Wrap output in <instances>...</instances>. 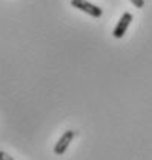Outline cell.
Wrapping results in <instances>:
<instances>
[{"instance_id": "7a4b0ae2", "label": "cell", "mask_w": 152, "mask_h": 160, "mask_svg": "<svg viewBox=\"0 0 152 160\" xmlns=\"http://www.w3.org/2000/svg\"><path fill=\"white\" fill-rule=\"evenodd\" d=\"M77 136V132L74 129H68L61 134V137L57 140L56 146H54V154L56 156H63L68 151V146L71 145V142L74 140V137Z\"/></svg>"}, {"instance_id": "5b68a950", "label": "cell", "mask_w": 152, "mask_h": 160, "mask_svg": "<svg viewBox=\"0 0 152 160\" xmlns=\"http://www.w3.org/2000/svg\"><path fill=\"white\" fill-rule=\"evenodd\" d=\"M131 3L135 8H143L145 6V0H131Z\"/></svg>"}, {"instance_id": "277c9868", "label": "cell", "mask_w": 152, "mask_h": 160, "mask_svg": "<svg viewBox=\"0 0 152 160\" xmlns=\"http://www.w3.org/2000/svg\"><path fill=\"white\" fill-rule=\"evenodd\" d=\"M0 160H16L12 156H9V154H6L5 151H0Z\"/></svg>"}, {"instance_id": "3957f363", "label": "cell", "mask_w": 152, "mask_h": 160, "mask_svg": "<svg viewBox=\"0 0 152 160\" xmlns=\"http://www.w3.org/2000/svg\"><path fill=\"white\" fill-rule=\"evenodd\" d=\"M131 22H132V14L131 12H125L121 16V19L118 20V23H117V26L114 28V31H112V36H114L115 39H121L126 34Z\"/></svg>"}, {"instance_id": "6da1fadb", "label": "cell", "mask_w": 152, "mask_h": 160, "mask_svg": "<svg viewBox=\"0 0 152 160\" xmlns=\"http://www.w3.org/2000/svg\"><path fill=\"white\" fill-rule=\"evenodd\" d=\"M71 5L74 8H77V9H80V11H83V12L95 17V19H100L103 16V9L98 8L97 5H92L88 0H71Z\"/></svg>"}]
</instances>
